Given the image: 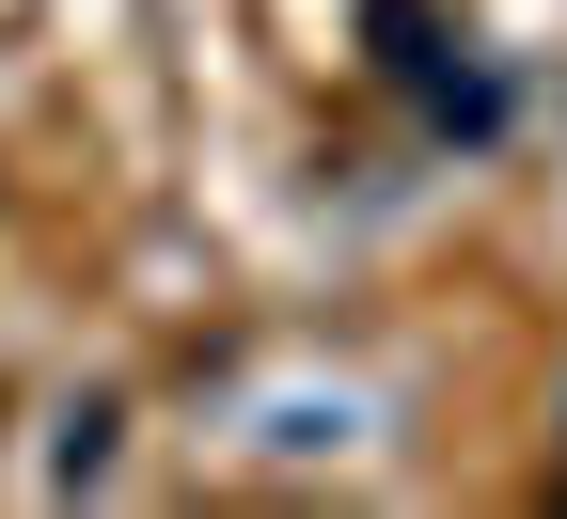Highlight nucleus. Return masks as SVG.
<instances>
[{"mask_svg":"<svg viewBox=\"0 0 567 519\" xmlns=\"http://www.w3.org/2000/svg\"><path fill=\"white\" fill-rule=\"evenodd\" d=\"M48 473H63V488H95V473H111V394H80V409H63V440H48Z\"/></svg>","mask_w":567,"mask_h":519,"instance_id":"nucleus-1","label":"nucleus"},{"mask_svg":"<svg viewBox=\"0 0 567 519\" xmlns=\"http://www.w3.org/2000/svg\"><path fill=\"white\" fill-rule=\"evenodd\" d=\"M551 425H567V378H551Z\"/></svg>","mask_w":567,"mask_h":519,"instance_id":"nucleus-2","label":"nucleus"}]
</instances>
